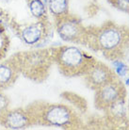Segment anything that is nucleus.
<instances>
[{
  "mask_svg": "<svg viewBox=\"0 0 129 130\" xmlns=\"http://www.w3.org/2000/svg\"><path fill=\"white\" fill-rule=\"evenodd\" d=\"M0 124L9 129H23L31 125L26 109H8L0 117Z\"/></svg>",
  "mask_w": 129,
  "mask_h": 130,
  "instance_id": "8",
  "label": "nucleus"
},
{
  "mask_svg": "<svg viewBox=\"0 0 129 130\" xmlns=\"http://www.w3.org/2000/svg\"><path fill=\"white\" fill-rule=\"evenodd\" d=\"M14 58L20 73L32 80H42L44 75L47 74L49 57L43 51L20 53L14 56Z\"/></svg>",
  "mask_w": 129,
  "mask_h": 130,
  "instance_id": "4",
  "label": "nucleus"
},
{
  "mask_svg": "<svg viewBox=\"0 0 129 130\" xmlns=\"http://www.w3.org/2000/svg\"><path fill=\"white\" fill-rule=\"evenodd\" d=\"M20 74L15 58L0 63V91L6 90L15 82Z\"/></svg>",
  "mask_w": 129,
  "mask_h": 130,
  "instance_id": "9",
  "label": "nucleus"
},
{
  "mask_svg": "<svg viewBox=\"0 0 129 130\" xmlns=\"http://www.w3.org/2000/svg\"><path fill=\"white\" fill-rule=\"evenodd\" d=\"M48 7L56 21L68 15L69 0H48Z\"/></svg>",
  "mask_w": 129,
  "mask_h": 130,
  "instance_id": "11",
  "label": "nucleus"
},
{
  "mask_svg": "<svg viewBox=\"0 0 129 130\" xmlns=\"http://www.w3.org/2000/svg\"><path fill=\"white\" fill-rule=\"evenodd\" d=\"M111 1L113 5L116 6V8L123 11L129 12V0H111Z\"/></svg>",
  "mask_w": 129,
  "mask_h": 130,
  "instance_id": "14",
  "label": "nucleus"
},
{
  "mask_svg": "<svg viewBox=\"0 0 129 130\" xmlns=\"http://www.w3.org/2000/svg\"><path fill=\"white\" fill-rule=\"evenodd\" d=\"M84 76L88 86L95 91L116 78L113 72L107 65L97 61L89 69Z\"/></svg>",
  "mask_w": 129,
  "mask_h": 130,
  "instance_id": "7",
  "label": "nucleus"
},
{
  "mask_svg": "<svg viewBox=\"0 0 129 130\" xmlns=\"http://www.w3.org/2000/svg\"><path fill=\"white\" fill-rule=\"evenodd\" d=\"M125 39L126 36L121 27L108 23L93 32L88 31L86 42H90V45L105 53H113L123 47Z\"/></svg>",
  "mask_w": 129,
  "mask_h": 130,
  "instance_id": "3",
  "label": "nucleus"
},
{
  "mask_svg": "<svg viewBox=\"0 0 129 130\" xmlns=\"http://www.w3.org/2000/svg\"><path fill=\"white\" fill-rule=\"evenodd\" d=\"M57 31L65 42L85 43L87 42L88 30L80 22L68 15L57 21Z\"/></svg>",
  "mask_w": 129,
  "mask_h": 130,
  "instance_id": "5",
  "label": "nucleus"
},
{
  "mask_svg": "<svg viewBox=\"0 0 129 130\" xmlns=\"http://www.w3.org/2000/svg\"><path fill=\"white\" fill-rule=\"evenodd\" d=\"M124 96V87L117 78L96 90L95 106L99 109L106 110L114 103Z\"/></svg>",
  "mask_w": 129,
  "mask_h": 130,
  "instance_id": "6",
  "label": "nucleus"
},
{
  "mask_svg": "<svg viewBox=\"0 0 129 130\" xmlns=\"http://www.w3.org/2000/svg\"><path fill=\"white\" fill-rule=\"evenodd\" d=\"M59 72L66 76L84 75L96 62L93 58L75 46H61L53 53Z\"/></svg>",
  "mask_w": 129,
  "mask_h": 130,
  "instance_id": "2",
  "label": "nucleus"
},
{
  "mask_svg": "<svg viewBox=\"0 0 129 130\" xmlns=\"http://www.w3.org/2000/svg\"><path fill=\"white\" fill-rule=\"evenodd\" d=\"M43 26L42 24H33L25 27L22 31V39L26 44H36L42 39Z\"/></svg>",
  "mask_w": 129,
  "mask_h": 130,
  "instance_id": "10",
  "label": "nucleus"
},
{
  "mask_svg": "<svg viewBox=\"0 0 129 130\" xmlns=\"http://www.w3.org/2000/svg\"><path fill=\"white\" fill-rule=\"evenodd\" d=\"M10 107V101L6 95L0 91V117L9 109Z\"/></svg>",
  "mask_w": 129,
  "mask_h": 130,
  "instance_id": "13",
  "label": "nucleus"
},
{
  "mask_svg": "<svg viewBox=\"0 0 129 130\" xmlns=\"http://www.w3.org/2000/svg\"><path fill=\"white\" fill-rule=\"evenodd\" d=\"M30 119V124L70 128L76 125V115L65 105L48 104L44 102H35L26 108Z\"/></svg>",
  "mask_w": 129,
  "mask_h": 130,
  "instance_id": "1",
  "label": "nucleus"
},
{
  "mask_svg": "<svg viewBox=\"0 0 129 130\" xmlns=\"http://www.w3.org/2000/svg\"><path fill=\"white\" fill-rule=\"evenodd\" d=\"M29 9L33 15L37 18H43L46 14V10L42 0H29Z\"/></svg>",
  "mask_w": 129,
  "mask_h": 130,
  "instance_id": "12",
  "label": "nucleus"
}]
</instances>
